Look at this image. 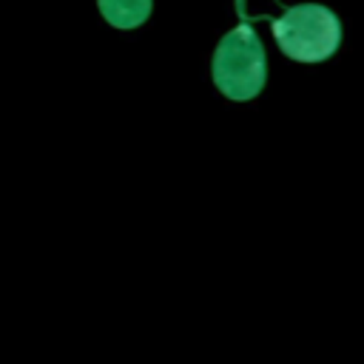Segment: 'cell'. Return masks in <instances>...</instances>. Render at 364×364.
Here are the masks:
<instances>
[{
	"label": "cell",
	"mask_w": 364,
	"mask_h": 364,
	"mask_svg": "<svg viewBox=\"0 0 364 364\" xmlns=\"http://www.w3.org/2000/svg\"><path fill=\"white\" fill-rule=\"evenodd\" d=\"M236 11L242 23L219 37V46L210 60V74L216 88L228 100L245 102L262 91L267 77V60H264V48L259 43L256 28L247 23L245 0H236Z\"/></svg>",
	"instance_id": "6da1fadb"
},
{
	"label": "cell",
	"mask_w": 364,
	"mask_h": 364,
	"mask_svg": "<svg viewBox=\"0 0 364 364\" xmlns=\"http://www.w3.org/2000/svg\"><path fill=\"white\" fill-rule=\"evenodd\" d=\"M253 20H270L279 48L296 63H321L341 46V23L336 11L321 3H296L279 17H247V23Z\"/></svg>",
	"instance_id": "7a4b0ae2"
},
{
	"label": "cell",
	"mask_w": 364,
	"mask_h": 364,
	"mask_svg": "<svg viewBox=\"0 0 364 364\" xmlns=\"http://www.w3.org/2000/svg\"><path fill=\"white\" fill-rule=\"evenodd\" d=\"M151 0H97L100 14L114 28H139L151 14Z\"/></svg>",
	"instance_id": "3957f363"
}]
</instances>
